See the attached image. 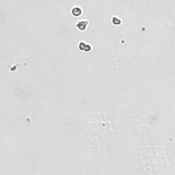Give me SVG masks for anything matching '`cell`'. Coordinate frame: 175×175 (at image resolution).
<instances>
[{"instance_id": "cell-1", "label": "cell", "mask_w": 175, "mask_h": 175, "mask_svg": "<svg viewBox=\"0 0 175 175\" xmlns=\"http://www.w3.org/2000/svg\"><path fill=\"white\" fill-rule=\"evenodd\" d=\"M87 24H88L87 21H80V22H79V23H78V24L77 25V27L79 30H84L85 29Z\"/></svg>"}, {"instance_id": "cell-2", "label": "cell", "mask_w": 175, "mask_h": 175, "mask_svg": "<svg viewBox=\"0 0 175 175\" xmlns=\"http://www.w3.org/2000/svg\"><path fill=\"white\" fill-rule=\"evenodd\" d=\"M73 10H75V12L73 11V15H75V16H79V15H80V14H81V10L79 8H75Z\"/></svg>"}]
</instances>
